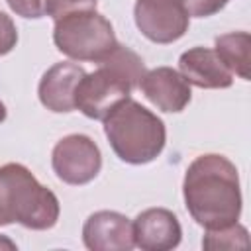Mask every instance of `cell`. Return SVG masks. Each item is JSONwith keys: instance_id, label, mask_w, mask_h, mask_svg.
<instances>
[{"instance_id": "6da1fadb", "label": "cell", "mask_w": 251, "mask_h": 251, "mask_svg": "<svg viewBox=\"0 0 251 251\" xmlns=\"http://www.w3.org/2000/svg\"><path fill=\"white\" fill-rule=\"evenodd\" d=\"M182 196L186 212L198 226L218 229L235 224L243 204L237 167L218 153L196 157L184 173Z\"/></svg>"}, {"instance_id": "7a4b0ae2", "label": "cell", "mask_w": 251, "mask_h": 251, "mask_svg": "<svg viewBox=\"0 0 251 251\" xmlns=\"http://www.w3.org/2000/svg\"><path fill=\"white\" fill-rule=\"evenodd\" d=\"M143 75L141 57L118 43L98 63L96 71L80 78L75 92V110L90 120H104L120 102L129 98L131 90L139 88Z\"/></svg>"}, {"instance_id": "3957f363", "label": "cell", "mask_w": 251, "mask_h": 251, "mask_svg": "<svg viewBox=\"0 0 251 251\" xmlns=\"http://www.w3.org/2000/svg\"><path fill=\"white\" fill-rule=\"evenodd\" d=\"M61 214L53 190L43 186L20 163L0 167V226L14 222L27 229H51Z\"/></svg>"}, {"instance_id": "277c9868", "label": "cell", "mask_w": 251, "mask_h": 251, "mask_svg": "<svg viewBox=\"0 0 251 251\" xmlns=\"http://www.w3.org/2000/svg\"><path fill=\"white\" fill-rule=\"evenodd\" d=\"M102 122L110 147L124 163L145 165L165 149L167 129L163 120L131 98L120 102Z\"/></svg>"}, {"instance_id": "5b68a950", "label": "cell", "mask_w": 251, "mask_h": 251, "mask_svg": "<svg viewBox=\"0 0 251 251\" xmlns=\"http://www.w3.org/2000/svg\"><path fill=\"white\" fill-rule=\"evenodd\" d=\"M53 43L73 61L100 63L118 45V39L112 24L102 14L78 10L55 20Z\"/></svg>"}, {"instance_id": "8992f818", "label": "cell", "mask_w": 251, "mask_h": 251, "mask_svg": "<svg viewBox=\"0 0 251 251\" xmlns=\"http://www.w3.org/2000/svg\"><path fill=\"white\" fill-rule=\"evenodd\" d=\"M51 167L59 180L82 186L94 180L102 169V153L92 137L71 133L57 141L51 153Z\"/></svg>"}, {"instance_id": "52a82bcc", "label": "cell", "mask_w": 251, "mask_h": 251, "mask_svg": "<svg viewBox=\"0 0 251 251\" xmlns=\"http://www.w3.org/2000/svg\"><path fill=\"white\" fill-rule=\"evenodd\" d=\"M133 20L141 35L159 45L178 41L190 24V16L180 0H137Z\"/></svg>"}, {"instance_id": "ba28073f", "label": "cell", "mask_w": 251, "mask_h": 251, "mask_svg": "<svg viewBox=\"0 0 251 251\" xmlns=\"http://www.w3.org/2000/svg\"><path fill=\"white\" fill-rule=\"evenodd\" d=\"M82 241L90 251H129L135 247L133 224L114 210H100L86 218Z\"/></svg>"}, {"instance_id": "9c48e42d", "label": "cell", "mask_w": 251, "mask_h": 251, "mask_svg": "<svg viewBox=\"0 0 251 251\" xmlns=\"http://www.w3.org/2000/svg\"><path fill=\"white\" fill-rule=\"evenodd\" d=\"M139 88L157 110L169 114L182 112L192 98L188 80L171 67H157L145 71L143 78L139 80Z\"/></svg>"}, {"instance_id": "30bf717a", "label": "cell", "mask_w": 251, "mask_h": 251, "mask_svg": "<svg viewBox=\"0 0 251 251\" xmlns=\"http://www.w3.org/2000/svg\"><path fill=\"white\" fill-rule=\"evenodd\" d=\"M182 227L167 208H147L133 220V241L143 251H169L180 243Z\"/></svg>"}, {"instance_id": "8fae6325", "label": "cell", "mask_w": 251, "mask_h": 251, "mask_svg": "<svg viewBox=\"0 0 251 251\" xmlns=\"http://www.w3.org/2000/svg\"><path fill=\"white\" fill-rule=\"evenodd\" d=\"M84 69L75 63H57L49 67L37 86L39 102L55 112V114H67L75 110V92L84 76Z\"/></svg>"}, {"instance_id": "7c38bea8", "label": "cell", "mask_w": 251, "mask_h": 251, "mask_svg": "<svg viewBox=\"0 0 251 251\" xmlns=\"http://www.w3.org/2000/svg\"><path fill=\"white\" fill-rule=\"evenodd\" d=\"M178 73L198 88H229L233 82L231 71L214 49L190 47L178 57Z\"/></svg>"}, {"instance_id": "4fadbf2b", "label": "cell", "mask_w": 251, "mask_h": 251, "mask_svg": "<svg viewBox=\"0 0 251 251\" xmlns=\"http://www.w3.org/2000/svg\"><path fill=\"white\" fill-rule=\"evenodd\" d=\"M249 49H251V35L247 31H229L216 37L214 51L231 71V75H237L243 80H249V75H251Z\"/></svg>"}, {"instance_id": "5bb4252c", "label": "cell", "mask_w": 251, "mask_h": 251, "mask_svg": "<svg viewBox=\"0 0 251 251\" xmlns=\"http://www.w3.org/2000/svg\"><path fill=\"white\" fill-rule=\"evenodd\" d=\"M247 229L241 224H229L218 229H206L204 239H202V247L204 249H239V247H247L249 245V237H247Z\"/></svg>"}, {"instance_id": "9a60e30c", "label": "cell", "mask_w": 251, "mask_h": 251, "mask_svg": "<svg viewBox=\"0 0 251 251\" xmlns=\"http://www.w3.org/2000/svg\"><path fill=\"white\" fill-rule=\"evenodd\" d=\"M6 2L16 16H22L27 20H39L47 16L49 0H6Z\"/></svg>"}, {"instance_id": "2e32d148", "label": "cell", "mask_w": 251, "mask_h": 251, "mask_svg": "<svg viewBox=\"0 0 251 251\" xmlns=\"http://www.w3.org/2000/svg\"><path fill=\"white\" fill-rule=\"evenodd\" d=\"M78 10H96V0H49L47 4V16L53 20Z\"/></svg>"}, {"instance_id": "e0dca14e", "label": "cell", "mask_w": 251, "mask_h": 251, "mask_svg": "<svg viewBox=\"0 0 251 251\" xmlns=\"http://www.w3.org/2000/svg\"><path fill=\"white\" fill-rule=\"evenodd\" d=\"M229 0H184V8L190 18H208L226 8Z\"/></svg>"}, {"instance_id": "ac0fdd59", "label": "cell", "mask_w": 251, "mask_h": 251, "mask_svg": "<svg viewBox=\"0 0 251 251\" xmlns=\"http://www.w3.org/2000/svg\"><path fill=\"white\" fill-rule=\"evenodd\" d=\"M18 43V29L16 24L12 22V18L8 14H4L0 10V57L8 55Z\"/></svg>"}, {"instance_id": "d6986e66", "label": "cell", "mask_w": 251, "mask_h": 251, "mask_svg": "<svg viewBox=\"0 0 251 251\" xmlns=\"http://www.w3.org/2000/svg\"><path fill=\"white\" fill-rule=\"evenodd\" d=\"M0 247H10V249H16V243H14V241H10L8 237H2V235H0Z\"/></svg>"}, {"instance_id": "ffe728a7", "label": "cell", "mask_w": 251, "mask_h": 251, "mask_svg": "<svg viewBox=\"0 0 251 251\" xmlns=\"http://www.w3.org/2000/svg\"><path fill=\"white\" fill-rule=\"evenodd\" d=\"M6 120V106H4V102L0 100V124Z\"/></svg>"}, {"instance_id": "44dd1931", "label": "cell", "mask_w": 251, "mask_h": 251, "mask_svg": "<svg viewBox=\"0 0 251 251\" xmlns=\"http://www.w3.org/2000/svg\"><path fill=\"white\" fill-rule=\"evenodd\" d=\"M180 2H182V4H184V0H180Z\"/></svg>"}]
</instances>
